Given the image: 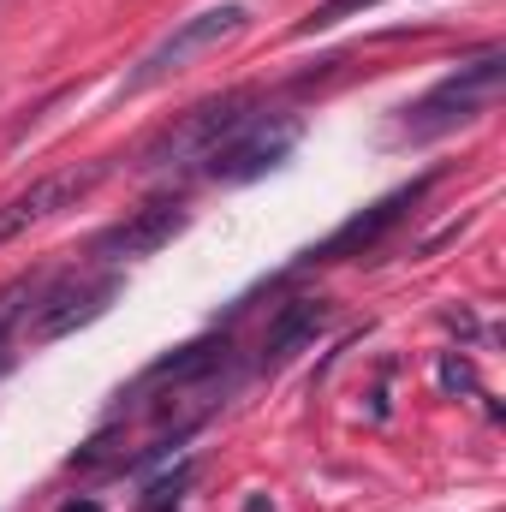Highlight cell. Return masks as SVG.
Returning <instances> with one entry per match:
<instances>
[{
  "mask_svg": "<svg viewBox=\"0 0 506 512\" xmlns=\"http://www.w3.org/2000/svg\"><path fill=\"white\" fill-rule=\"evenodd\" d=\"M501 78H506V54L501 48H483L477 60L453 66L447 78H435V84L405 108V120H399V143H435V137H447V131L483 120V114L495 108V96H501Z\"/></svg>",
  "mask_w": 506,
  "mask_h": 512,
  "instance_id": "obj_1",
  "label": "cell"
},
{
  "mask_svg": "<svg viewBox=\"0 0 506 512\" xmlns=\"http://www.w3.org/2000/svg\"><path fill=\"white\" fill-rule=\"evenodd\" d=\"M262 108V90L251 84H233V90H215L203 102H191L185 114H173L167 126L155 131L143 149H137V167H191V161H209L233 131Z\"/></svg>",
  "mask_w": 506,
  "mask_h": 512,
  "instance_id": "obj_2",
  "label": "cell"
},
{
  "mask_svg": "<svg viewBox=\"0 0 506 512\" xmlns=\"http://www.w3.org/2000/svg\"><path fill=\"white\" fill-rule=\"evenodd\" d=\"M251 24V12L239 6V0H221V6H203V12H191V18H179L137 66L126 72V96H143V90H155V84H167L173 72H185L197 54H209V48H221L227 36H239Z\"/></svg>",
  "mask_w": 506,
  "mask_h": 512,
  "instance_id": "obj_3",
  "label": "cell"
},
{
  "mask_svg": "<svg viewBox=\"0 0 506 512\" xmlns=\"http://www.w3.org/2000/svg\"><path fill=\"white\" fill-rule=\"evenodd\" d=\"M120 292H126V280H120L114 268H102V274H66V280H54L48 292H30L24 340H30V346H54V340H66V334L102 322V316L120 304Z\"/></svg>",
  "mask_w": 506,
  "mask_h": 512,
  "instance_id": "obj_4",
  "label": "cell"
},
{
  "mask_svg": "<svg viewBox=\"0 0 506 512\" xmlns=\"http://www.w3.org/2000/svg\"><path fill=\"white\" fill-rule=\"evenodd\" d=\"M108 173H114V155H102V161H78V167H60V173H42V179H30L24 191L0 197V245L24 239L30 227L60 221L66 209H78Z\"/></svg>",
  "mask_w": 506,
  "mask_h": 512,
  "instance_id": "obj_5",
  "label": "cell"
},
{
  "mask_svg": "<svg viewBox=\"0 0 506 512\" xmlns=\"http://www.w3.org/2000/svg\"><path fill=\"white\" fill-rule=\"evenodd\" d=\"M298 137H304V120H298V114H251L245 126L203 161V173H209L215 185H251V179L274 173V167L298 149Z\"/></svg>",
  "mask_w": 506,
  "mask_h": 512,
  "instance_id": "obj_6",
  "label": "cell"
},
{
  "mask_svg": "<svg viewBox=\"0 0 506 512\" xmlns=\"http://www.w3.org/2000/svg\"><path fill=\"white\" fill-rule=\"evenodd\" d=\"M429 185H435V173H423V179H411V185H399V191H387L381 203H370V209H358L352 221H340L322 245H310V251L298 256V268H316V262H346V256H364L376 251L381 239L429 197Z\"/></svg>",
  "mask_w": 506,
  "mask_h": 512,
  "instance_id": "obj_7",
  "label": "cell"
},
{
  "mask_svg": "<svg viewBox=\"0 0 506 512\" xmlns=\"http://www.w3.org/2000/svg\"><path fill=\"white\" fill-rule=\"evenodd\" d=\"M185 227H191L185 197H149L143 209H131L126 221L102 227L96 245H90V256H96V262H143V256L167 251Z\"/></svg>",
  "mask_w": 506,
  "mask_h": 512,
  "instance_id": "obj_8",
  "label": "cell"
},
{
  "mask_svg": "<svg viewBox=\"0 0 506 512\" xmlns=\"http://www.w3.org/2000/svg\"><path fill=\"white\" fill-rule=\"evenodd\" d=\"M328 328V304L322 298H292V304H280V316L268 322V334H262V370H280L292 352H304L316 334Z\"/></svg>",
  "mask_w": 506,
  "mask_h": 512,
  "instance_id": "obj_9",
  "label": "cell"
},
{
  "mask_svg": "<svg viewBox=\"0 0 506 512\" xmlns=\"http://www.w3.org/2000/svg\"><path fill=\"white\" fill-rule=\"evenodd\" d=\"M227 364V340H197V346H179L173 358H161L143 382L155 387V382H173V387H191V382H203V376H215Z\"/></svg>",
  "mask_w": 506,
  "mask_h": 512,
  "instance_id": "obj_10",
  "label": "cell"
},
{
  "mask_svg": "<svg viewBox=\"0 0 506 512\" xmlns=\"http://www.w3.org/2000/svg\"><path fill=\"white\" fill-rule=\"evenodd\" d=\"M381 0H322V6H310L298 24H292V36L304 42V36H322V30H334V24H346V18H364V12H376Z\"/></svg>",
  "mask_w": 506,
  "mask_h": 512,
  "instance_id": "obj_11",
  "label": "cell"
},
{
  "mask_svg": "<svg viewBox=\"0 0 506 512\" xmlns=\"http://www.w3.org/2000/svg\"><path fill=\"white\" fill-rule=\"evenodd\" d=\"M191 477H197V465H179V471L155 477V483H149V495H143V507H137V512H179V501H185V489H191Z\"/></svg>",
  "mask_w": 506,
  "mask_h": 512,
  "instance_id": "obj_12",
  "label": "cell"
},
{
  "mask_svg": "<svg viewBox=\"0 0 506 512\" xmlns=\"http://www.w3.org/2000/svg\"><path fill=\"white\" fill-rule=\"evenodd\" d=\"M24 292H30V280H18V286L0 292V370H6V340H12V322H18V298Z\"/></svg>",
  "mask_w": 506,
  "mask_h": 512,
  "instance_id": "obj_13",
  "label": "cell"
},
{
  "mask_svg": "<svg viewBox=\"0 0 506 512\" xmlns=\"http://www.w3.org/2000/svg\"><path fill=\"white\" fill-rule=\"evenodd\" d=\"M60 512H102V501H66Z\"/></svg>",
  "mask_w": 506,
  "mask_h": 512,
  "instance_id": "obj_14",
  "label": "cell"
}]
</instances>
